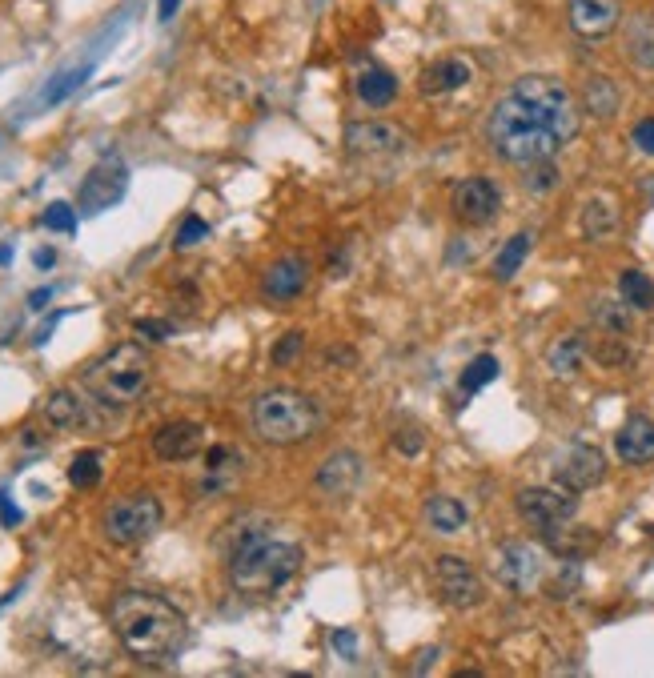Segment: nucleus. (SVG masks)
Segmentation results:
<instances>
[{"label":"nucleus","mask_w":654,"mask_h":678,"mask_svg":"<svg viewBox=\"0 0 654 678\" xmlns=\"http://www.w3.org/2000/svg\"><path fill=\"white\" fill-rule=\"evenodd\" d=\"M614 229H618V213H614V205H610L606 197L586 201V209H582V233H586V241H610V237H614Z\"/></svg>","instance_id":"27"},{"label":"nucleus","mask_w":654,"mask_h":678,"mask_svg":"<svg viewBox=\"0 0 654 678\" xmlns=\"http://www.w3.org/2000/svg\"><path fill=\"white\" fill-rule=\"evenodd\" d=\"M321 426V410L309 394L277 386L253 398V434L265 446H297L305 438H313Z\"/></svg>","instance_id":"4"},{"label":"nucleus","mask_w":654,"mask_h":678,"mask_svg":"<svg viewBox=\"0 0 654 678\" xmlns=\"http://www.w3.org/2000/svg\"><path fill=\"white\" fill-rule=\"evenodd\" d=\"M109 626L137 662H169L189 634L181 606L153 590H121L109 602Z\"/></svg>","instance_id":"2"},{"label":"nucleus","mask_w":654,"mask_h":678,"mask_svg":"<svg viewBox=\"0 0 654 678\" xmlns=\"http://www.w3.org/2000/svg\"><path fill=\"white\" fill-rule=\"evenodd\" d=\"M69 482H73L77 490H93V486L101 482V454H97V450L77 454V458L69 462Z\"/></svg>","instance_id":"33"},{"label":"nucleus","mask_w":654,"mask_h":678,"mask_svg":"<svg viewBox=\"0 0 654 678\" xmlns=\"http://www.w3.org/2000/svg\"><path fill=\"white\" fill-rule=\"evenodd\" d=\"M181 9V0H157V21H173Z\"/></svg>","instance_id":"45"},{"label":"nucleus","mask_w":654,"mask_h":678,"mask_svg":"<svg viewBox=\"0 0 654 678\" xmlns=\"http://www.w3.org/2000/svg\"><path fill=\"white\" fill-rule=\"evenodd\" d=\"M85 77H89V69L65 73V77H61V81H57V85H53V89L45 93V105H61V101H65V97H69L73 89H81V81H85Z\"/></svg>","instance_id":"40"},{"label":"nucleus","mask_w":654,"mask_h":678,"mask_svg":"<svg viewBox=\"0 0 654 678\" xmlns=\"http://www.w3.org/2000/svg\"><path fill=\"white\" fill-rule=\"evenodd\" d=\"M362 478H366V462L354 450H334L313 474V482H317V490L325 498H350L362 486Z\"/></svg>","instance_id":"13"},{"label":"nucleus","mask_w":654,"mask_h":678,"mask_svg":"<svg viewBox=\"0 0 654 678\" xmlns=\"http://www.w3.org/2000/svg\"><path fill=\"white\" fill-rule=\"evenodd\" d=\"M494 570H498L502 586H510L514 594H534L546 578V554L534 542H506L498 550Z\"/></svg>","instance_id":"8"},{"label":"nucleus","mask_w":654,"mask_h":678,"mask_svg":"<svg viewBox=\"0 0 654 678\" xmlns=\"http://www.w3.org/2000/svg\"><path fill=\"white\" fill-rule=\"evenodd\" d=\"M205 237H209V225H205L201 217H193V213H189V217L181 221V229H177V241H173V245H177V249H193V245H201Z\"/></svg>","instance_id":"39"},{"label":"nucleus","mask_w":654,"mask_h":678,"mask_svg":"<svg viewBox=\"0 0 654 678\" xmlns=\"http://www.w3.org/2000/svg\"><path fill=\"white\" fill-rule=\"evenodd\" d=\"M578 133L574 93L546 73L518 77L490 109L486 137L506 165H534L558 157Z\"/></svg>","instance_id":"1"},{"label":"nucleus","mask_w":654,"mask_h":678,"mask_svg":"<svg viewBox=\"0 0 654 678\" xmlns=\"http://www.w3.org/2000/svg\"><path fill=\"white\" fill-rule=\"evenodd\" d=\"M422 446H426V438H422V426L406 422V426H398V430H394V450H398V454H406V458H418V454H422Z\"/></svg>","instance_id":"37"},{"label":"nucleus","mask_w":654,"mask_h":678,"mask_svg":"<svg viewBox=\"0 0 654 678\" xmlns=\"http://www.w3.org/2000/svg\"><path fill=\"white\" fill-rule=\"evenodd\" d=\"M554 478H558V486H566V490H574V494H582V490H594L602 478H606V458H602V450L598 446H570L558 462H554Z\"/></svg>","instance_id":"12"},{"label":"nucleus","mask_w":654,"mask_h":678,"mask_svg":"<svg viewBox=\"0 0 654 678\" xmlns=\"http://www.w3.org/2000/svg\"><path fill=\"white\" fill-rule=\"evenodd\" d=\"M346 145H350V153L386 157V153L410 149V137L398 125H390V121H358V125L346 129Z\"/></svg>","instance_id":"15"},{"label":"nucleus","mask_w":654,"mask_h":678,"mask_svg":"<svg viewBox=\"0 0 654 678\" xmlns=\"http://www.w3.org/2000/svg\"><path fill=\"white\" fill-rule=\"evenodd\" d=\"M434 578H438L442 598H446L454 610H474V606L486 602V586H482L478 570H474L466 558H458V554H442V558L434 562Z\"/></svg>","instance_id":"9"},{"label":"nucleus","mask_w":654,"mask_h":678,"mask_svg":"<svg viewBox=\"0 0 654 678\" xmlns=\"http://www.w3.org/2000/svg\"><path fill=\"white\" fill-rule=\"evenodd\" d=\"M634 145H638V153L654 157V117H642V121L634 125Z\"/></svg>","instance_id":"42"},{"label":"nucleus","mask_w":654,"mask_h":678,"mask_svg":"<svg viewBox=\"0 0 654 678\" xmlns=\"http://www.w3.org/2000/svg\"><path fill=\"white\" fill-rule=\"evenodd\" d=\"M618 293L630 309H654V281L642 269H622L618 277Z\"/></svg>","instance_id":"30"},{"label":"nucleus","mask_w":654,"mask_h":678,"mask_svg":"<svg viewBox=\"0 0 654 678\" xmlns=\"http://www.w3.org/2000/svg\"><path fill=\"white\" fill-rule=\"evenodd\" d=\"M137 333L149 337V342H169L173 325H169V321H157V317H141V321H137Z\"/></svg>","instance_id":"41"},{"label":"nucleus","mask_w":654,"mask_h":678,"mask_svg":"<svg viewBox=\"0 0 654 678\" xmlns=\"http://www.w3.org/2000/svg\"><path fill=\"white\" fill-rule=\"evenodd\" d=\"M590 354H594V362H602V366H626V362H630V350L622 346V337H614V333L598 337Z\"/></svg>","instance_id":"35"},{"label":"nucleus","mask_w":654,"mask_h":678,"mask_svg":"<svg viewBox=\"0 0 654 678\" xmlns=\"http://www.w3.org/2000/svg\"><path fill=\"white\" fill-rule=\"evenodd\" d=\"M225 562H229V582H233L237 594L269 598L301 570V546L265 534V538L241 546L237 554H229Z\"/></svg>","instance_id":"3"},{"label":"nucleus","mask_w":654,"mask_h":678,"mask_svg":"<svg viewBox=\"0 0 654 678\" xmlns=\"http://www.w3.org/2000/svg\"><path fill=\"white\" fill-rule=\"evenodd\" d=\"M205 446V430L197 422H165L153 434V454L161 462H189L193 454H201Z\"/></svg>","instance_id":"17"},{"label":"nucleus","mask_w":654,"mask_h":678,"mask_svg":"<svg viewBox=\"0 0 654 678\" xmlns=\"http://www.w3.org/2000/svg\"><path fill=\"white\" fill-rule=\"evenodd\" d=\"M622 45H626V57L634 69L642 73H654V17L650 13H634L622 29Z\"/></svg>","instance_id":"19"},{"label":"nucleus","mask_w":654,"mask_h":678,"mask_svg":"<svg viewBox=\"0 0 654 678\" xmlns=\"http://www.w3.org/2000/svg\"><path fill=\"white\" fill-rule=\"evenodd\" d=\"M582 354H586L582 337H578V333H570V337H558V342L550 346L546 362H550V370H554L558 378H570V374H578V366H582Z\"/></svg>","instance_id":"28"},{"label":"nucleus","mask_w":654,"mask_h":678,"mask_svg":"<svg viewBox=\"0 0 654 678\" xmlns=\"http://www.w3.org/2000/svg\"><path fill=\"white\" fill-rule=\"evenodd\" d=\"M582 105H586V113H594V117H614V113H618V89H614V81H610V77H590L586 89H582Z\"/></svg>","instance_id":"29"},{"label":"nucleus","mask_w":654,"mask_h":678,"mask_svg":"<svg viewBox=\"0 0 654 678\" xmlns=\"http://www.w3.org/2000/svg\"><path fill=\"white\" fill-rule=\"evenodd\" d=\"M165 522V506L157 494L137 490V494H121L105 506L101 514V530L113 546H141L149 542Z\"/></svg>","instance_id":"6"},{"label":"nucleus","mask_w":654,"mask_h":678,"mask_svg":"<svg viewBox=\"0 0 654 678\" xmlns=\"http://www.w3.org/2000/svg\"><path fill=\"white\" fill-rule=\"evenodd\" d=\"M273 530V522L265 518V514H245V518H237L233 526H225V534H221V554L229 558V554H237L241 546H249V542H257V538H265Z\"/></svg>","instance_id":"25"},{"label":"nucleus","mask_w":654,"mask_h":678,"mask_svg":"<svg viewBox=\"0 0 654 678\" xmlns=\"http://www.w3.org/2000/svg\"><path fill=\"white\" fill-rule=\"evenodd\" d=\"M518 514H522L526 526L554 534L558 526H566L578 514V498L566 486H526L518 494Z\"/></svg>","instance_id":"7"},{"label":"nucleus","mask_w":654,"mask_h":678,"mask_svg":"<svg viewBox=\"0 0 654 678\" xmlns=\"http://www.w3.org/2000/svg\"><path fill=\"white\" fill-rule=\"evenodd\" d=\"M13 261V249L9 245H0V265H9Z\"/></svg>","instance_id":"48"},{"label":"nucleus","mask_w":654,"mask_h":678,"mask_svg":"<svg viewBox=\"0 0 654 678\" xmlns=\"http://www.w3.org/2000/svg\"><path fill=\"white\" fill-rule=\"evenodd\" d=\"M630 313H634V309H630L622 297H598L594 309H590L594 325H598L602 333H614V337H626V333H630V325H634Z\"/></svg>","instance_id":"26"},{"label":"nucleus","mask_w":654,"mask_h":678,"mask_svg":"<svg viewBox=\"0 0 654 678\" xmlns=\"http://www.w3.org/2000/svg\"><path fill=\"white\" fill-rule=\"evenodd\" d=\"M237 470H241V450H233V446H213V450L205 454V490H225V486H233Z\"/></svg>","instance_id":"24"},{"label":"nucleus","mask_w":654,"mask_h":678,"mask_svg":"<svg viewBox=\"0 0 654 678\" xmlns=\"http://www.w3.org/2000/svg\"><path fill=\"white\" fill-rule=\"evenodd\" d=\"M49 301H53V289H37V293L29 297V305H33V309H45Z\"/></svg>","instance_id":"47"},{"label":"nucleus","mask_w":654,"mask_h":678,"mask_svg":"<svg viewBox=\"0 0 654 678\" xmlns=\"http://www.w3.org/2000/svg\"><path fill=\"white\" fill-rule=\"evenodd\" d=\"M470 77H474V69L466 61H438V65H430L422 73V93L426 97H446V93L462 89Z\"/></svg>","instance_id":"23"},{"label":"nucleus","mask_w":654,"mask_h":678,"mask_svg":"<svg viewBox=\"0 0 654 678\" xmlns=\"http://www.w3.org/2000/svg\"><path fill=\"white\" fill-rule=\"evenodd\" d=\"M354 89H358V101H362L366 109H386V105H394V97H398L394 73H390V69H378V65L366 69V73H358Z\"/></svg>","instance_id":"22"},{"label":"nucleus","mask_w":654,"mask_h":678,"mask_svg":"<svg viewBox=\"0 0 654 678\" xmlns=\"http://www.w3.org/2000/svg\"><path fill=\"white\" fill-rule=\"evenodd\" d=\"M301 350H305V333H301V329H289V333L281 337V342L273 346V354H269V358H273V366H289Z\"/></svg>","instance_id":"38"},{"label":"nucleus","mask_w":654,"mask_h":678,"mask_svg":"<svg viewBox=\"0 0 654 678\" xmlns=\"http://www.w3.org/2000/svg\"><path fill=\"white\" fill-rule=\"evenodd\" d=\"M450 209L462 225H490L502 209V189L490 177H462L450 193Z\"/></svg>","instance_id":"11"},{"label":"nucleus","mask_w":654,"mask_h":678,"mask_svg":"<svg viewBox=\"0 0 654 678\" xmlns=\"http://www.w3.org/2000/svg\"><path fill=\"white\" fill-rule=\"evenodd\" d=\"M129 189V169L121 161H101L89 169V177L81 181V193H77V209L85 217H97L105 209H113Z\"/></svg>","instance_id":"10"},{"label":"nucleus","mask_w":654,"mask_h":678,"mask_svg":"<svg viewBox=\"0 0 654 678\" xmlns=\"http://www.w3.org/2000/svg\"><path fill=\"white\" fill-rule=\"evenodd\" d=\"M153 382V362L137 342H121L113 346L105 358H97L85 374V386L97 394V402L105 406H129L137 402Z\"/></svg>","instance_id":"5"},{"label":"nucleus","mask_w":654,"mask_h":678,"mask_svg":"<svg viewBox=\"0 0 654 678\" xmlns=\"http://www.w3.org/2000/svg\"><path fill=\"white\" fill-rule=\"evenodd\" d=\"M530 233H514L506 245H502V253L494 257V277L498 281H510L518 269H522V261H526V253H530Z\"/></svg>","instance_id":"31"},{"label":"nucleus","mask_w":654,"mask_h":678,"mask_svg":"<svg viewBox=\"0 0 654 678\" xmlns=\"http://www.w3.org/2000/svg\"><path fill=\"white\" fill-rule=\"evenodd\" d=\"M498 378V358L494 354H478L466 370H462V378H458V390L462 394H478L482 386H490Z\"/></svg>","instance_id":"32"},{"label":"nucleus","mask_w":654,"mask_h":678,"mask_svg":"<svg viewBox=\"0 0 654 678\" xmlns=\"http://www.w3.org/2000/svg\"><path fill=\"white\" fill-rule=\"evenodd\" d=\"M0 522H5V526H17V522H21V510L9 502V494H0Z\"/></svg>","instance_id":"44"},{"label":"nucleus","mask_w":654,"mask_h":678,"mask_svg":"<svg viewBox=\"0 0 654 678\" xmlns=\"http://www.w3.org/2000/svg\"><path fill=\"white\" fill-rule=\"evenodd\" d=\"M41 221H45V229H53V233H77V209H73L69 201H53Z\"/></svg>","instance_id":"36"},{"label":"nucleus","mask_w":654,"mask_h":678,"mask_svg":"<svg viewBox=\"0 0 654 678\" xmlns=\"http://www.w3.org/2000/svg\"><path fill=\"white\" fill-rule=\"evenodd\" d=\"M614 450H618V458H622L626 466H646V462H654V422L642 418V414L626 418L622 430L614 434Z\"/></svg>","instance_id":"18"},{"label":"nucleus","mask_w":654,"mask_h":678,"mask_svg":"<svg viewBox=\"0 0 654 678\" xmlns=\"http://www.w3.org/2000/svg\"><path fill=\"white\" fill-rule=\"evenodd\" d=\"M622 21V0H570V29L586 41H602Z\"/></svg>","instance_id":"16"},{"label":"nucleus","mask_w":654,"mask_h":678,"mask_svg":"<svg viewBox=\"0 0 654 678\" xmlns=\"http://www.w3.org/2000/svg\"><path fill=\"white\" fill-rule=\"evenodd\" d=\"M522 185L530 189V193H550L554 185H558V165H554V157L550 161H534V165H522Z\"/></svg>","instance_id":"34"},{"label":"nucleus","mask_w":654,"mask_h":678,"mask_svg":"<svg viewBox=\"0 0 654 678\" xmlns=\"http://www.w3.org/2000/svg\"><path fill=\"white\" fill-rule=\"evenodd\" d=\"M330 642H334V650H338V654H346V658H354V650H358L354 630H334V634H330Z\"/></svg>","instance_id":"43"},{"label":"nucleus","mask_w":654,"mask_h":678,"mask_svg":"<svg viewBox=\"0 0 654 678\" xmlns=\"http://www.w3.org/2000/svg\"><path fill=\"white\" fill-rule=\"evenodd\" d=\"M305 285H309V261L301 257V253H285V257H277L269 269H265V277H261V293H265V301H293V297H301L305 293Z\"/></svg>","instance_id":"14"},{"label":"nucleus","mask_w":654,"mask_h":678,"mask_svg":"<svg viewBox=\"0 0 654 678\" xmlns=\"http://www.w3.org/2000/svg\"><path fill=\"white\" fill-rule=\"evenodd\" d=\"M466 522H470V510H466L458 498H450V494H434V498H426V526H430L434 534L454 538V534H462V530H466Z\"/></svg>","instance_id":"20"},{"label":"nucleus","mask_w":654,"mask_h":678,"mask_svg":"<svg viewBox=\"0 0 654 678\" xmlns=\"http://www.w3.org/2000/svg\"><path fill=\"white\" fill-rule=\"evenodd\" d=\"M33 261H37V269H49V265L57 261V253H53V249H37V253H33Z\"/></svg>","instance_id":"46"},{"label":"nucleus","mask_w":654,"mask_h":678,"mask_svg":"<svg viewBox=\"0 0 654 678\" xmlns=\"http://www.w3.org/2000/svg\"><path fill=\"white\" fill-rule=\"evenodd\" d=\"M41 414H45V422L53 426V430H73V426H81L85 422V398L77 394V390H53L49 398H45V406H41Z\"/></svg>","instance_id":"21"}]
</instances>
